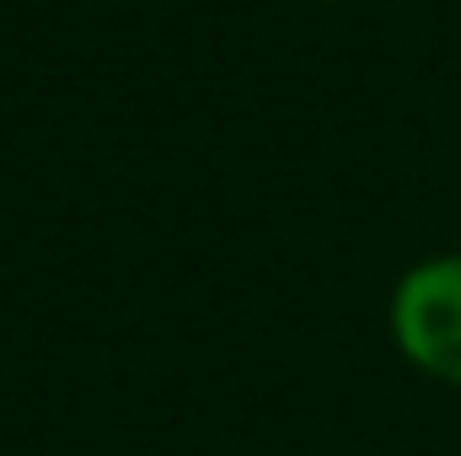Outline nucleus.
<instances>
[{
  "instance_id": "f257e3e1",
  "label": "nucleus",
  "mask_w": 461,
  "mask_h": 456,
  "mask_svg": "<svg viewBox=\"0 0 461 456\" xmlns=\"http://www.w3.org/2000/svg\"><path fill=\"white\" fill-rule=\"evenodd\" d=\"M386 328L397 354L429 381L461 387V252L419 258L386 306Z\"/></svg>"
}]
</instances>
